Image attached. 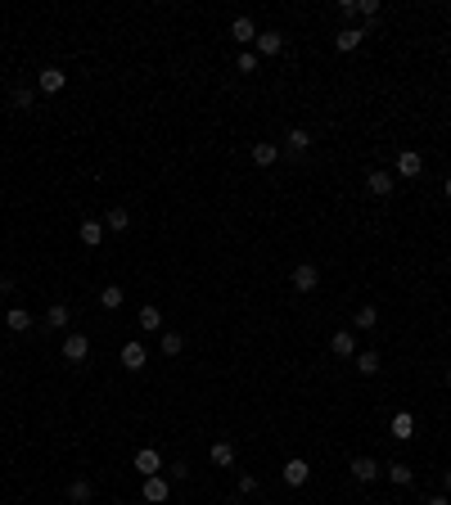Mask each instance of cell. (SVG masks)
I'll return each instance as SVG.
<instances>
[{
	"label": "cell",
	"instance_id": "484cf974",
	"mask_svg": "<svg viewBox=\"0 0 451 505\" xmlns=\"http://www.w3.org/2000/svg\"><path fill=\"white\" fill-rule=\"evenodd\" d=\"M122 298H127V289H118V284H109V289H100V307L104 311H118Z\"/></svg>",
	"mask_w": 451,
	"mask_h": 505
},
{
	"label": "cell",
	"instance_id": "1f68e13d",
	"mask_svg": "<svg viewBox=\"0 0 451 505\" xmlns=\"http://www.w3.org/2000/svg\"><path fill=\"white\" fill-rule=\"evenodd\" d=\"M239 492H244V497H253V492H257V479H253V474H239Z\"/></svg>",
	"mask_w": 451,
	"mask_h": 505
},
{
	"label": "cell",
	"instance_id": "2e32d148",
	"mask_svg": "<svg viewBox=\"0 0 451 505\" xmlns=\"http://www.w3.org/2000/svg\"><path fill=\"white\" fill-rule=\"evenodd\" d=\"M284 149H289L293 158L298 154H307V149H312V131H303V127H293L289 136H284Z\"/></svg>",
	"mask_w": 451,
	"mask_h": 505
},
{
	"label": "cell",
	"instance_id": "74e56055",
	"mask_svg": "<svg viewBox=\"0 0 451 505\" xmlns=\"http://www.w3.org/2000/svg\"><path fill=\"white\" fill-rule=\"evenodd\" d=\"M447 384H451V370H447Z\"/></svg>",
	"mask_w": 451,
	"mask_h": 505
},
{
	"label": "cell",
	"instance_id": "3957f363",
	"mask_svg": "<svg viewBox=\"0 0 451 505\" xmlns=\"http://www.w3.org/2000/svg\"><path fill=\"white\" fill-rule=\"evenodd\" d=\"M420 171H425V158H420L415 149H402V154H397V167H392V176H402V180H415Z\"/></svg>",
	"mask_w": 451,
	"mask_h": 505
},
{
	"label": "cell",
	"instance_id": "30bf717a",
	"mask_svg": "<svg viewBox=\"0 0 451 505\" xmlns=\"http://www.w3.org/2000/svg\"><path fill=\"white\" fill-rule=\"evenodd\" d=\"M388 433L397 437V442H411V437H415V415H411V411H397L388 420Z\"/></svg>",
	"mask_w": 451,
	"mask_h": 505
},
{
	"label": "cell",
	"instance_id": "6da1fadb",
	"mask_svg": "<svg viewBox=\"0 0 451 505\" xmlns=\"http://www.w3.org/2000/svg\"><path fill=\"white\" fill-rule=\"evenodd\" d=\"M379 469H383V465L375 460V456H357V460L348 465L352 483H361V488H366V483H375V479H379Z\"/></svg>",
	"mask_w": 451,
	"mask_h": 505
},
{
	"label": "cell",
	"instance_id": "f1b7e54d",
	"mask_svg": "<svg viewBox=\"0 0 451 505\" xmlns=\"http://www.w3.org/2000/svg\"><path fill=\"white\" fill-rule=\"evenodd\" d=\"M68 501L86 505V501H91V483H86V479H72V483H68Z\"/></svg>",
	"mask_w": 451,
	"mask_h": 505
},
{
	"label": "cell",
	"instance_id": "d4e9b609",
	"mask_svg": "<svg viewBox=\"0 0 451 505\" xmlns=\"http://www.w3.org/2000/svg\"><path fill=\"white\" fill-rule=\"evenodd\" d=\"M383 474H388V483H397V488H411V479H415V474H411V469H406V465H402V460L383 465Z\"/></svg>",
	"mask_w": 451,
	"mask_h": 505
},
{
	"label": "cell",
	"instance_id": "ba28073f",
	"mask_svg": "<svg viewBox=\"0 0 451 505\" xmlns=\"http://www.w3.org/2000/svg\"><path fill=\"white\" fill-rule=\"evenodd\" d=\"M140 497H145L149 505H162V501L171 497V483L162 479V474H153V479H145V488H140Z\"/></svg>",
	"mask_w": 451,
	"mask_h": 505
},
{
	"label": "cell",
	"instance_id": "5b68a950",
	"mask_svg": "<svg viewBox=\"0 0 451 505\" xmlns=\"http://www.w3.org/2000/svg\"><path fill=\"white\" fill-rule=\"evenodd\" d=\"M280 50H284V32H257V41H253L257 59H271V54H280Z\"/></svg>",
	"mask_w": 451,
	"mask_h": 505
},
{
	"label": "cell",
	"instance_id": "7402d4cb",
	"mask_svg": "<svg viewBox=\"0 0 451 505\" xmlns=\"http://www.w3.org/2000/svg\"><path fill=\"white\" fill-rule=\"evenodd\" d=\"M82 244L86 249H100L104 244V222H82Z\"/></svg>",
	"mask_w": 451,
	"mask_h": 505
},
{
	"label": "cell",
	"instance_id": "cb8c5ba5",
	"mask_svg": "<svg viewBox=\"0 0 451 505\" xmlns=\"http://www.w3.org/2000/svg\"><path fill=\"white\" fill-rule=\"evenodd\" d=\"M9 104H14L18 113L32 109V104H36V91H32V86H14V91H9Z\"/></svg>",
	"mask_w": 451,
	"mask_h": 505
},
{
	"label": "cell",
	"instance_id": "44dd1931",
	"mask_svg": "<svg viewBox=\"0 0 451 505\" xmlns=\"http://www.w3.org/2000/svg\"><path fill=\"white\" fill-rule=\"evenodd\" d=\"M5 325L14 329V334H27V329H32V316H27L23 307H9V311H5Z\"/></svg>",
	"mask_w": 451,
	"mask_h": 505
},
{
	"label": "cell",
	"instance_id": "f546056e",
	"mask_svg": "<svg viewBox=\"0 0 451 505\" xmlns=\"http://www.w3.org/2000/svg\"><path fill=\"white\" fill-rule=\"evenodd\" d=\"M357 370L361 375H379V352H357Z\"/></svg>",
	"mask_w": 451,
	"mask_h": 505
},
{
	"label": "cell",
	"instance_id": "4fadbf2b",
	"mask_svg": "<svg viewBox=\"0 0 451 505\" xmlns=\"http://www.w3.org/2000/svg\"><path fill=\"white\" fill-rule=\"evenodd\" d=\"M366 41V32H361V27H339V32H334V50H357V45Z\"/></svg>",
	"mask_w": 451,
	"mask_h": 505
},
{
	"label": "cell",
	"instance_id": "d6986e66",
	"mask_svg": "<svg viewBox=\"0 0 451 505\" xmlns=\"http://www.w3.org/2000/svg\"><path fill=\"white\" fill-rule=\"evenodd\" d=\"M131 226V212L127 208H113V212H104V231H113V235H122Z\"/></svg>",
	"mask_w": 451,
	"mask_h": 505
},
{
	"label": "cell",
	"instance_id": "4316f807",
	"mask_svg": "<svg viewBox=\"0 0 451 505\" xmlns=\"http://www.w3.org/2000/svg\"><path fill=\"white\" fill-rule=\"evenodd\" d=\"M181 348H185V334L167 329V334H162V357H181Z\"/></svg>",
	"mask_w": 451,
	"mask_h": 505
},
{
	"label": "cell",
	"instance_id": "8d00e7d4",
	"mask_svg": "<svg viewBox=\"0 0 451 505\" xmlns=\"http://www.w3.org/2000/svg\"><path fill=\"white\" fill-rule=\"evenodd\" d=\"M443 483H447V488H451V469H447V474H443Z\"/></svg>",
	"mask_w": 451,
	"mask_h": 505
},
{
	"label": "cell",
	"instance_id": "9c48e42d",
	"mask_svg": "<svg viewBox=\"0 0 451 505\" xmlns=\"http://www.w3.org/2000/svg\"><path fill=\"white\" fill-rule=\"evenodd\" d=\"M230 41H235V45H253L257 41V23L248 14H239L235 23H230Z\"/></svg>",
	"mask_w": 451,
	"mask_h": 505
},
{
	"label": "cell",
	"instance_id": "8992f818",
	"mask_svg": "<svg viewBox=\"0 0 451 505\" xmlns=\"http://www.w3.org/2000/svg\"><path fill=\"white\" fill-rule=\"evenodd\" d=\"M280 479L289 483V488H303L307 479H312V465L303 460V456H293V460H284V469H280Z\"/></svg>",
	"mask_w": 451,
	"mask_h": 505
},
{
	"label": "cell",
	"instance_id": "d590c367",
	"mask_svg": "<svg viewBox=\"0 0 451 505\" xmlns=\"http://www.w3.org/2000/svg\"><path fill=\"white\" fill-rule=\"evenodd\" d=\"M443 194H447V199H451V176H447V180H443Z\"/></svg>",
	"mask_w": 451,
	"mask_h": 505
},
{
	"label": "cell",
	"instance_id": "e0dca14e",
	"mask_svg": "<svg viewBox=\"0 0 451 505\" xmlns=\"http://www.w3.org/2000/svg\"><path fill=\"white\" fill-rule=\"evenodd\" d=\"M208 460H213V465H222V469H230V465H235V446H230L226 437H222V442H213V446H208Z\"/></svg>",
	"mask_w": 451,
	"mask_h": 505
},
{
	"label": "cell",
	"instance_id": "5bb4252c",
	"mask_svg": "<svg viewBox=\"0 0 451 505\" xmlns=\"http://www.w3.org/2000/svg\"><path fill=\"white\" fill-rule=\"evenodd\" d=\"M122 366H127V370H145L149 366L145 343H127V348H122Z\"/></svg>",
	"mask_w": 451,
	"mask_h": 505
},
{
	"label": "cell",
	"instance_id": "7c38bea8",
	"mask_svg": "<svg viewBox=\"0 0 451 505\" xmlns=\"http://www.w3.org/2000/svg\"><path fill=\"white\" fill-rule=\"evenodd\" d=\"M392 185H397V176H392V171H370V176H366V189H370L375 199H388Z\"/></svg>",
	"mask_w": 451,
	"mask_h": 505
},
{
	"label": "cell",
	"instance_id": "ac0fdd59",
	"mask_svg": "<svg viewBox=\"0 0 451 505\" xmlns=\"http://www.w3.org/2000/svg\"><path fill=\"white\" fill-rule=\"evenodd\" d=\"M136 325L145 329V334H153V329H162V311L153 307V302H145V307H140V316H136Z\"/></svg>",
	"mask_w": 451,
	"mask_h": 505
},
{
	"label": "cell",
	"instance_id": "d6a6232c",
	"mask_svg": "<svg viewBox=\"0 0 451 505\" xmlns=\"http://www.w3.org/2000/svg\"><path fill=\"white\" fill-rule=\"evenodd\" d=\"M357 14H366V18H375V14H379V0H357Z\"/></svg>",
	"mask_w": 451,
	"mask_h": 505
},
{
	"label": "cell",
	"instance_id": "7a4b0ae2",
	"mask_svg": "<svg viewBox=\"0 0 451 505\" xmlns=\"http://www.w3.org/2000/svg\"><path fill=\"white\" fill-rule=\"evenodd\" d=\"M131 465H136V474H140V479H153V474H162V469H167V465H162V456L153 451V446H140Z\"/></svg>",
	"mask_w": 451,
	"mask_h": 505
},
{
	"label": "cell",
	"instance_id": "ffe728a7",
	"mask_svg": "<svg viewBox=\"0 0 451 505\" xmlns=\"http://www.w3.org/2000/svg\"><path fill=\"white\" fill-rule=\"evenodd\" d=\"M72 320V311H68V302H54L50 311H45V329H63Z\"/></svg>",
	"mask_w": 451,
	"mask_h": 505
},
{
	"label": "cell",
	"instance_id": "e575fe53",
	"mask_svg": "<svg viewBox=\"0 0 451 505\" xmlns=\"http://www.w3.org/2000/svg\"><path fill=\"white\" fill-rule=\"evenodd\" d=\"M425 505H451V501H447V497H429Z\"/></svg>",
	"mask_w": 451,
	"mask_h": 505
},
{
	"label": "cell",
	"instance_id": "277c9868",
	"mask_svg": "<svg viewBox=\"0 0 451 505\" xmlns=\"http://www.w3.org/2000/svg\"><path fill=\"white\" fill-rule=\"evenodd\" d=\"M289 280H293V289H298V293H316V284H321V271H316L312 262H298Z\"/></svg>",
	"mask_w": 451,
	"mask_h": 505
},
{
	"label": "cell",
	"instance_id": "4dcf8cb0",
	"mask_svg": "<svg viewBox=\"0 0 451 505\" xmlns=\"http://www.w3.org/2000/svg\"><path fill=\"white\" fill-rule=\"evenodd\" d=\"M257 63H262V59H257L253 50H244V54H239V72H257Z\"/></svg>",
	"mask_w": 451,
	"mask_h": 505
},
{
	"label": "cell",
	"instance_id": "836d02e7",
	"mask_svg": "<svg viewBox=\"0 0 451 505\" xmlns=\"http://www.w3.org/2000/svg\"><path fill=\"white\" fill-rule=\"evenodd\" d=\"M167 469H171V483H185L190 479V465H167Z\"/></svg>",
	"mask_w": 451,
	"mask_h": 505
},
{
	"label": "cell",
	"instance_id": "9a60e30c",
	"mask_svg": "<svg viewBox=\"0 0 451 505\" xmlns=\"http://www.w3.org/2000/svg\"><path fill=\"white\" fill-rule=\"evenodd\" d=\"M330 352H334V357H357V339H352V329H339V334L330 339Z\"/></svg>",
	"mask_w": 451,
	"mask_h": 505
},
{
	"label": "cell",
	"instance_id": "603a6c76",
	"mask_svg": "<svg viewBox=\"0 0 451 505\" xmlns=\"http://www.w3.org/2000/svg\"><path fill=\"white\" fill-rule=\"evenodd\" d=\"M275 158H280V145H266V140L253 145V163L257 167H275Z\"/></svg>",
	"mask_w": 451,
	"mask_h": 505
},
{
	"label": "cell",
	"instance_id": "8fae6325",
	"mask_svg": "<svg viewBox=\"0 0 451 505\" xmlns=\"http://www.w3.org/2000/svg\"><path fill=\"white\" fill-rule=\"evenodd\" d=\"M63 86H68V72H63V68H45L41 77H36V91H41V95H59Z\"/></svg>",
	"mask_w": 451,
	"mask_h": 505
},
{
	"label": "cell",
	"instance_id": "83f0119b",
	"mask_svg": "<svg viewBox=\"0 0 451 505\" xmlns=\"http://www.w3.org/2000/svg\"><path fill=\"white\" fill-rule=\"evenodd\" d=\"M352 325H357V329H375V325H379V311H375V307H357Z\"/></svg>",
	"mask_w": 451,
	"mask_h": 505
},
{
	"label": "cell",
	"instance_id": "52a82bcc",
	"mask_svg": "<svg viewBox=\"0 0 451 505\" xmlns=\"http://www.w3.org/2000/svg\"><path fill=\"white\" fill-rule=\"evenodd\" d=\"M86 357H91V339H86V334H68V339H63V361L82 366Z\"/></svg>",
	"mask_w": 451,
	"mask_h": 505
}]
</instances>
